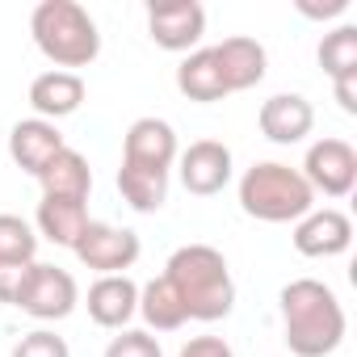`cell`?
Returning a JSON list of instances; mask_svg holds the SVG:
<instances>
[{"label": "cell", "mask_w": 357, "mask_h": 357, "mask_svg": "<svg viewBox=\"0 0 357 357\" xmlns=\"http://www.w3.org/2000/svg\"><path fill=\"white\" fill-rule=\"evenodd\" d=\"M34 227H38L43 240H51L59 248H72L80 240V231L89 227V206L76 202V198H43L38 215H34Z\"/></svg>", "instance_id": "obj_18"}, {"label": "cell", "mask_w": 357, "mask_h": 357, "mask_svg": "<svg viewBox=\"0 0 357 357\" xmlns=\"http://www.w3.org/2000/svg\"><path fill=\"white\" fill-rule=\"evenodd\" d=\"M76 303H80L76 278H72L68 269L43 265V261H34V265L26 269L22 290H17V298H13V307H22L26 315H34V319H43V324L68 319V315L76 311Z\"/></svg>", "instance_id": "obj_5"}, {"label": "cell", "mask_w": 357, "mask_h": 357, "mask_svg": "<svg viewBox=\"0 0 357 357\" xmlns=\"http://www.w3.org/2000/svg\"><path fill=\"white\" fill-rule=\"evenodd\" d=\"M147 34L160 51L190 55L206 34V9L198 0H160L147 9Z\"/></svg>", "instance_id": "obj_8"}, {"label": "cell", "mask_w": 357, "mask_h": 357, "mask_svg": "<svg viewBox=\"0 0 357 357\" xmlns=\"http://www.w3.org/2000/svg\"><path fill=\"white\" fill-rule=\"evenodd\" d=\"M176 168H181V185L190 194L215 198L231 181V147L219 143V139H198V143H190L181 155H176Z\"/></svg>", "instance_id": "obj_10"}, {"label": "cell", "mask_w": 357, "mask_h": 357, "mask_svg": "<svg viewBox=\"0 0 357 357\" xmlns=\"http://www.w3.org/2000/svg\"><path fill=\"white\" fill-rule=\"evenodd\" d=\"M105 357H164L160 340L143 328H122L109 344H105Z\"/></svg>", "instance_id": "obj_24"}, {"label": "cell", "mask_w": 357, "mask_h": 357, "mask_svg": "<svg viewBox=\"0 0 357 357\" xmlns=\"http://www.w3.org/2000/svg\"><path fill=\"white\" fill-rule=\"evenodd\" d=\"M298 13L311 17V22H328V17L349 13V0H328V5H307V0H298Z\"/></svg>", "instance_id": "obj_28"}, {"label": "cell", "mask_w": 357, "mask_h": 357, "mask_svg": "<svg viewBox=\"0 0 357 357\" xmlns=\"http://www.w3.org/2000/svg\"><path fill=\"white\" fill-rule=\"evenodd\" d=\"M303 181L311 185V194L319 198H349L353 185H357V151L353 143L344 139H319L307 147V160H303Z\"/></svg>", "instance_id": "obj_6"}, {"label": "cell", "mask_w": 357, "mask_h": 357, "mask_svg": "<svg viewBox=\"0 0 357 357\" xmlns=\"http://www.w3.org/2000/svg\"><path fill=\"white\" fill-rule=\"evenodd\" d=\"M89 319L97 328H109V332H122L135 315H139V286L126 278V273H109V278H97L89 286Z\"/></svg>", "instance_id": "obj_14"}, {"label": "cell", "mask_w": 357, "mask_h": 357, "mask_svg": "<svg viewBox=\"0 0 357 357\" xmlns=\"http://www.w3.org/2000/svg\"><path fill=\"white\" fill-rule=\"evenodd\" d=\"M13 357H72V349H68V340L55 336L51 328H34V332H26V336L13 344Z\"/></svg>", "instance_id": "obj_25"}, {"label": "cell", "mask_w": 357, "mask_h": 357, "mask_svg": "<svg viewBox=\"0 0 357 357\" xmlns=\"http://www.w3.org/2000/svg\"><path fill=\"white\" fill-rule=\"evenodd\" d=\"M278 311H282V336L294 357H332L349 332L336 290L324 286L319 278H294L290 286H282Z\"/></svg>", "instance_id": "obj_1"}, {"label": "cell", "mask_w": 357, "mask_h": 357, "mask_svg": "<svg viewBox=\"0 0 357 357\" xmlns=\"http://www.w3.org/2000/svg\"><path fill=\"white\" fill-rule=\"evenodd\" d=\"M353 244V223L344 211L336 206H315L307 211L298 223H294V252L298 257H311V261H328V257H340L349 252Z\"/></svg>", "instance_id": "obj_11"}, {"label": "cell", "mask_w": 357, "mask_h": 357, "mask_svg": "<svg viewBox=\"0 0 357 357\" xmlns=\"http://www.w3.org/2000/svg\"><path fill=\"white\" fill-rule=\"evenodd\" d=\"M26 269H30V265H0V303H9V307H13V298H17V290H22Z\"/></svg>", "instance_id": "obj_27"}, {"label": "cell", "mask_w": 357, "mask_h": 357, "mask_svg": "<svg viewBox=\"0 0 357 357\" xmlns=\"http://www.w3.org/2000/svg\"><path fill=\"white\" fill-rule=\"evenodd\" d=\"M240 211L257 223H298L307 211H315V194L298 168L261 160L240 176Z\"/></svg>", "instance_id": "obj_4"}, {"label": "cell", "mask_w": 357, "mask_h": 357, "mask_svg": "<svg viewBox=\"0 0 357 357\" xmlns=\"http://www.w3.org/2000/svg\"><path fill=\"white\" fill-rule=\"evenodd\" d=\"M30 105H34V118H47V122H59L68 114H76L84 105V80L80 72H43L34 76L30 84Z\"/></svg>", "instance_id": "obj_16"}, {"label": "cell", "mask_w": 357, "mask_h": 357, "mask_svg": "<svg viewBox=\"0 0 357 357\" xmlns=\"http://www.w3.org/2000/svg\"><path fill=\"white\" fill-rule=\"evenodd\" d=\"M63 147H68V143H63L59 126L47 122V118H22V122L9 130V155H13V164H17L22 172L34 176V181H38V172H43Z\"/></svg>", "instance_id": "obj_15"}, {"label": "cell", "mask_w": 357, "mask_h": 357, "mask_svg": "<svg viewBox=\"0 0 357 357\" xmlns=\"http://www.w3.org/2000/svg\"><path fill=\"white\" fill-rule=\"evenodd\" d=\"M38 185H43V198H76V202H89L93 168H89V160H84L76 147H63V151L38 172Z\"/></svg>", "instance_id": "obj_17"}, {"label": "cell", "mask_w": 357, "mask_h": 357, "mask_svg": "<svg viewBox=\"0 0 357 357\" xmlns=\"http://www.w3.org/2000/svg\"><path fill=\"white\" fill-rule=\"evenodd\" d=\"M30 34H34V47L55 63V72L89 68L101 55L97 22L89 17L84 5H76V0H43V5H34Z\"/></svg>", "instance_id": "obj_3"}, {"label": "cell", "mask_w": 357, "mask_h": 357, "mask_svg": "<svg viewBox=\"0 0 357 357\" xmlns=\"http://www.w3.org/2000/svg\"><path fill=\"white\" fill-rule=\"evenodd\" d=\"M176 357H236V349H231L223 336H194Z\"/></svg>", "instance_id": "obj_26"}, {"label": "cell", "mask_w": 357, "mask_h": 357, "mask_svg": "<svg viewBox=\"0 0 357 357\" xmlns=\"http://www.w3.org/2000/svg\"><path fill=\"white\" fill-rule=\"evenodd\" d=\"M211 55H215V63H219V76H223L227 97H231V93H248V89H257V84L265 80V72H269V55H265V47H261L257 38H244V34L223 38L219 47H211Z\"/></svg>", "instance_id": "obj_12"}, {"label": "cell", "mask_w": 357, "mask_h": 357, "mask_svg": "<svg viewBox=\"0 0 357 357\" xmlns=\"http://www.w3.org/2000/svg\"><path fill=\"white\" fill-rule=\"evenodd\" d=\"M38 231L22 215H0V265H34Z\"/></svg>", "instance_id": "obj_23"}, {"label": "cell", "mask_w": 357, "mask_h": 357, "mask_svg": "<svg viewBox=\"0 0 357 357\" xmlns=\"http://www.w3.org/2000/svg\"><path fill=\"white\" fill-rule=\"evenodd\" d=\"M176 89H181L190 101H198V105H215V101H223V97H227L223 76H219V63H215L211 47L190 51L181 63H176Z\"/></svg>", "instance_id": "obj_19"}, {"label": "cell", "mask_w": 357, "mask_h": 357, "mask_svg": "<svg viewBox=\"0 0 357 357\" xmlns=\"http://www.w3.org/2000/svg\"><path fill=\"white\" fill-rule=\"evenodd\" d=\"M118 194L130 211L155 215L168 202V172H143V168H118Z\"/></svg>", "instance_id": "obj_21"}, {"label": "cell", "mask_w": 357, "mask_h": 357, "mask_svg": "<svg viewBox=\"0 0 357 357\" xmlns=\"http://www.w3.org/2000/svg\"><path fill=\"white\" fill-rule=\"evenodd\" d=\"M139 315L151 332H176V328L190 324L181 298H176V290L164 278H151L147 286H139Z\"/></svg>", "instance_id": "obj_20"}, {"label": "cell", "mask_w": 357, "mask_h": 357, "mask_svg": "<svg viewBox=\"0 0 357 357\" xmlns=\"http://www.w3.org/2000/svg\"><path fill=\"white\" fill-rule=\"evenodd\" d=\"M257 126H261V135H265L269 143L290 147V143H303V139L311 135L315 109H311V101H307L303 93H273V97L261 105Z\"/></svg>", "instance_id": "obj_13"}, {"label": "cell", "mask_w": 357, "mask_h": 357, "mask_svg": "<svg viewBox=\"0 0 357 357\" xmlns=\"http://www.w3.org/2000/svg\"><path fill=\"white\" fill-rule=\"evenodd\" d=\"M176 298H181L185 315L198 319V324H219L231 315L236 307V282H231V269H227V257L211 244H185L176 248L160 273Z\"/></svg>", "instance_id": "obj_2"}, {"label": "cell", "mask_w": 357, "mask_h": 357, "mask_svg": "<svg viewBox=\"0 0 357 357\" xmlns=\"http://www.w3.org/2000/svg\"><path fill=\"white\" fill-rule=\"evenodd\" d=\"M72 252H76L80 265H89L101 278H109V273H126L139 261L143 244H139V236L130 227H114V223L89 219V227L80 231V240L72 244Z\"/></svg>", "instance_id": "obj_7"}, {"label": "cell", "mask_w": 357, "mask_h": 357, "mask_svg": "<svg viewBox=\"0 0 357 357\" xmlns=\"http://www.w3.org/2000/svg\"><path fill=\"white\" fill-rule=\"evenodd\" d=\"M181 155L176 130L164 118H135L122 139V168H143V172H168Z\"/></svg>", "instance_id": "obj_9"}, {"label": "cell", "mask_w": 357, "mask_h": 357, "mask_svg": "<svg viewBox=\"0 0 357 357\" xmlns=\"http://www.w3.org/2000/svg\"><path fill=\"white\" fill-rule=\"evenodd\" d=\"M319 68L328 72L332 84L357 80V26L353 22H344L332 34H324V43H319Z\"/></svg>", "instance_id": "obj_22"}]
</instances>
